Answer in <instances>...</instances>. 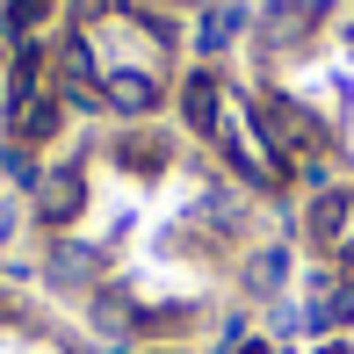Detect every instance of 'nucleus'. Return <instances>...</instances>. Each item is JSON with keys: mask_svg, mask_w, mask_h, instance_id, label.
Segmentation results:
<instances>
[{"mask_svg": "<svg viewBox=\"0 0 354 354\" xmlns=\"http://www.w3.org/2000/svg\"><path fill=\"white\" fill-rule=\"evenodd\" d=\"M44 282H51V289H94V282H102V246L58 239V246L44 253Z\"/></svg>", "mask_w": 354, "mask_h": 354, "instance_id": "obj_5", "label": "nucleus"}, {"mask_svg": "<svg viewBox=\"0 0 354 354\" xmlns=\"http://www.w3.org/2000/svg\"><path fill=\"white\" fill-rule=\"evenodd\" d=\"M217 145H224V159H232L239 174H246L253 188H282V174H289V159L268 145L261 131V109H239L232 94H224V123H217Z\"/></svg>", "mask_w": 354, "mask_h": 354, "instance_id": "obj_1", "label": "nucleus"}, {"mask_svg": "<svg viewBox=\"0 0 354 354\" xmlns=\"http://www.w3.org/2000/svg\"><path fill=\"white\" fill-rule=\"evenodd\" d=\"M261 131H268V145H275L282 159H311L318 152V116L297 109V102H282V94L261 102Z\"/></svg>", "mask_w": 354, "mask_h": 354, "instance_id": "obj_2", "label": "nucleus"}, {"mask_svg": "<svg viewBox=\"0 0 354 354\" xmlns=\"http://www.w3.org/2000/svg\"><path fill=\"white\" fill-rule=\"evenodd\" d=\"M73 354H109V347H102V340H87V347H73Z\"/></svg>", "mask_w": 354, "mask_h": 354, "instance_id": "obj_15", "label": "nucleus"}, {"mask_svg": "<svg viewBox=\"0 0 354 354\" xmlns=\"http://www.w3.org/2000/svg\"><path fill=\"white\" fill-rule=\"evenodd\" d=\"M51 15V0H8V29H37Z\"/></svg>", "mask_w": 354, "mask_h": 354, "instance_id": "obj_11", "label": "nucleus"}, {"mask_svg": "<svg viewBox=\"0 0 354 354\" xmlns=\"http://www.w3.org/2000/svg\"><path fill=\"white\" fill-rule=\"evenodd\" d=\"M282 275H289V253H282V246H261V253H253V268H246V289H253V297H275Z\"/></svg>", "mask_w": 354, "mask_h": 354, "instance_id": "obj_9", "label": "nucleus"}, {"mask_svg": "<svg viewBox=\"0 0 354 354\" xmlns=\"http://www.w3.org/2000/svg\"><path fill=\"white\" fill-rule=\"evenodd\" d=\"M181 116H188V131H196V138H217V123H224V87H217V73H188Z\"/></svg>", "mask_w": 354, "mask_h": 354, "instance_id": "obj_7", "label": "nucleus"}, {"mask_svg": "<svg viewBox=\"0 0 354 354\" xmlns=\"http://www.w3.org/2000/svg\"><path fill=\"white\" fill-rule=\"evenodd\" d=\"M347 217H354V196H318L311 203V239H318V246H340Z\"/></svg>", "mask_w": 354, "mask_h": 354, "instance_id": "obj_8", "label": "nucleus"}, {"mask_svg": "<svg viewBox=\"0 0 354 354\" xmlns=\"http://www.w3.org/2000/svg\"><path fill=\"white\" fill-rule=\"evenodd\" d=\"M318 22H326V0H275V8L261 15V44L268 51H297Z\"/></svg>", "mask_w": 354, "mask_h": 354, "instance_id": "obj_4", "label": "nucleus"}, {"mask_svg": "<svg viewBox=\"0 0 354 354\" xmlns=\"http://www.w3.org/2000/svg\"><path fill=\"white\" fill-rule=\"evenodd\" d=\"M239 29H246V8H210V15H203V29H196V44H203V51H224Z\"/></svg>", "mask_w": 354, "mask_h": 354, "instance_id": "obj_10", "label": "nucleus"}, {"mask_svg": "<svg viewBox=\"0 0 354 354\" xmlns=\"http://www.w3.org/2000/svg\"><path fill=\"white\" fill-rule=\"evenodd\" d=\"M15 224H22V203H15V196H0V246L15 239Z\"/></svg>", "mask_w": 354, "mask_h": 354, "instance_id": "obj_12", "label": "nucleus"}, {"mask_svg": "<svg viewBox=\"0 0 354 354\" xmlns=\"http://www.w3.org/2000/svg\"><path fill=\"white\" fill-rule=\"evenodd\" d=\"M318 354H347V347H340V340H333V347H318Z\"/></svg>", "mask_w": 354, "mask_h": 354, "instance_id": "obj_16", "label": "nucleus"}, {"mask_svg": "<svg viewBox=\"0 0 354 354\" xmlns=\"http://www.w3.org/2000/svg\"><path fill=\"white\" fill-rule=\"evenodd\" d=\"M0 181H8V174H0Z\"/></svg>", "mask_w": 354, "mask_h": 354, "instance_id": "obj_17", "label": "nucleus"}, {"mask_svg": "<svg viewBox=\"0 0 354 354\" xmlns=\"http://www.w3.org/2000/svg\"><path fill=\"white\" fill-rule=\"evenodd\" d=\"M102 102L116 109V116H145V109L159 102V73H145V66H109V73H102Z\"/></svg>", "mask_w": 354, "mask_h": 354, "instance_id": "obj_6", "label": "nucleus"}, {"mask_svg": "<svg viewBox=\"0 0 354 354\" xmlns=\"http://www.w3.org/2000/svg\"><path fill=\"white\" fill-rule=\"evenodd\" d=\"M80 210H87V174H80V167H51L37 181V217L51 224V232H66Z\"/></svg>", "mask_w": 354, "mask_h": 354, "instance_id": "obj_3", "label": "nucleus"}, {"mask_svg": "<svg viewBox=\"0 0 354 354\" xmlns=\"http://www.w3.org/2000/svg\"><path fill=\"white\" fill-rule=\"evenodd\" d=\"M224 354H275V340H239V347H224Z\"/></svg>", "mask_w": 354, "mask_h": 354, "instance_id": "obj_13", "label": "nucleus"}, {"mask_svg": "<svg viewBox=\"0 0 354 354\" xmlns=\"http://www.w3.org/2000/svg\"><path fill=\"white\" fill-rule=\"evenodd\" d=\"M340 261H347V268H354V232H347V239H340Z\"/></svg>", "mask_w": 354, "mask_h": 354, "instance_id": "obj_14", "label": "nucleus"}]
</instances>
